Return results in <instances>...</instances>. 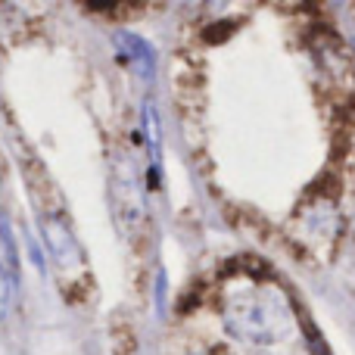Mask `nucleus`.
<instances>
[{"instance_id": "1", "label": "nucleus", "mask_w": 355, "mask_h": 355, "mask_svg": "<svg viewBox=\"0 0 355 355\" xmlns=\"http://www.w3.org/2000/svg\"><path fill=\"white\" fill-rule=\"evenodd\" d=\"M227 331L250 343H275L290 331L287 306L271 290H250L227 306Z\"/></svg>"}, {"instance_id": "2", "label": "nucleus", "mask_w": 355, "mask_h": 355, "mask_svg": "<svg viewBox=\"0 0 355 355\" xmlns=\"http://www.w3.org/2000/svg\"><path fill=\"white\" fill-rule=\"evenodd\" d=\"M112 209H116L119 227L131 240L141 237L147 227V202H144V187L131 156H122L116 162V172H112Z\"/></svg>"}, {"instance_id": "3", "label": "nucleus", "mask_w": 355, "mask_h": 355, "mask_svg": "<svg viewBox=\"0 0 355 355\" xmlns=\"http://www.w3.org/2000/svg\"><path fill=\"white\" fill-rule=\"evenodd\" d=\"M41 231H44V243H47L50 256H53V262L60 265V268H78L81 265V250L78 243H75L72 231H69V225L60 218V215H44L41 218Z\"/></svg>"}, {"instance_id": "4", "label": "nucleus", "mask_w": 355, "mask_h": 355, "mask_svg": "<svg viewBox=\"0 0 355 355\" xmlns=\"http://www.w3.org/2000/svg\"><path fill=\"white\" fill-rule=\"evenodd\" d=\"M119 47H122L125 53L135 60V66L141 69L144 75H150V66H153V53H150V47L141 41V37H135V35H119Z\"/></svg>"}, {"instance_id": "5", "label": "nucleus", "mask_w": 355, "mask_h": 355, "mask_svg": "<svg viewBox=\"0 0 355 355\" xmlns=\"http://www.w3.org/2000/svg\"><path fill=\"white\" fill-rule=\"evenodd\" d=\"M12 287H16V284H12V275L3 268V265H0V321H3V318H6V312H10Z\"/></svg>"}]
</instances>
